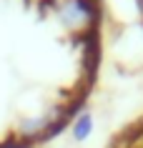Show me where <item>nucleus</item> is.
<instances>
[{
    "label": "nucleus",
    "mask_w": 143,
    "mask_h": 148,
    "mask_svg": "<svg viewBox=\"0 0 143 148\" xmlns=\"http://www.w3.org/2000/svg\"><path fill=\"white\" fill-rule=\"evenodd\" d=\"M90 128H93V118L88 116V113H83V116L75 121V125H73V136L78 140H83V138L90 136Z\"/></svg>",
    "instance_id": "f03ea898"
},
{
    "label": "nucleus",
    "mask_w": 143,
    "mask_h": 148,
    "mask_svg": "<svg viewBox=\"0 0 143 148\" xmlns=\"http://www.w3.org/2000/svg\"><path fill=\"white\" fill-rule=\"evenodd\" d=\"M58 13H60V20L73 30H86L95 18L93 8H90V0H65Z\"/></svg>",
    "instance_id": "f257e3e1"
}]
</instances>
